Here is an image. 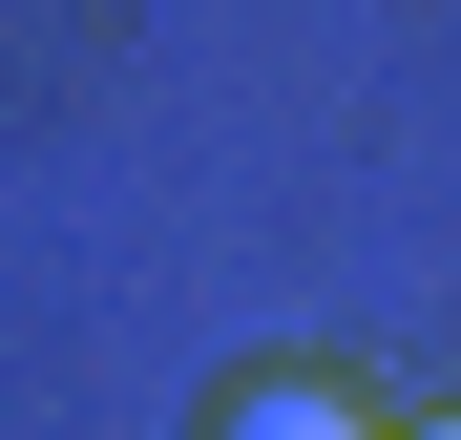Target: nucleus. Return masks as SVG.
<instances>
[{"mask_svg": "<svg viewBox=\"0 0 461 440\" xmlns=\"http://www.w3.org/2000/svg\"><path fill=\"white\" fill-rule=\"evenodd\" d=\"M420 440H461V419H420Z\"/></svg>", "mask_w": 461, "mask_h": 440, "instance_id": "2", "label": "nucleus"}, {"mask_svg": "<svg viewBox=\"0 0 461 440\" xmlns=\"http://www.w3.org/2000/svg\"><path fill=\"white\" fill-rule=\"evenodd\" d=\"M230 440H377L336 378H252V399H230Z\"/></svg>", "mask_w": 461, "mask_h": 440, "instance_id": "1", "label": "nucleus"}]
</instances>
